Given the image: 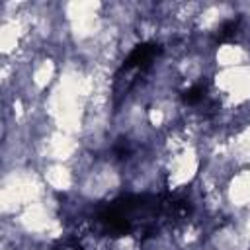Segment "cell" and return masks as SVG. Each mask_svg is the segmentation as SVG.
I'll list each match as a JSON object with an SVG mask.
<instances>
[{
  "label": "cell",
  "mask_w": 250,
  "mask_h": 250,
  "mask_svg": "<svg viewBox=\"0 0 250 250\" xmlns=\"http://www.w3.org/2000/svg\"><path fill=\"white\" fill-rule=\"evenodd\" d=\"M162 53V47L156 45V43H143V45H137L129 57L125 59L123 66H121V72L129 74V72H145L152 62L154 59Z\"/></svg>",
  "instance_id": "1"
},
{
  "label": "cell",
  "mask_w": 250,
  "mask_h": 250,
  "mask_svg": "<svg viewBox=\"0 0 250 250\" xmlns=\"http://www.w3.org/2000/svg\"><path fill=\"white\" fill-rule=\"evenodd\" d=\"M182 100L188 104V105H203L209 96H207V88L203 84H193L189 86L184 94H182Z\"/></svg>",
  "instance_id": "2"
},
{
  "label": "cell",
  "mask_w": 250,
  "mask_h": 250,
  "mask_svg": "<svg viewBox=\"0 0 250 250\" xmlns=\"http://www.w3.org/2000/svg\"><path fill=\"white\" fill-rule=\"evenodd\" d=\"M238 25H240V18H230V20L223 21V23H221V27H219V29H217V33H215V39H217L219 43L230 41V39L236 35Z\"/></svg>",
  "instance_id": "3"
},
{
  "label": "cell",
  "mask_w": 250,
  "mask_h": 250,
  "mask_svg": "<svg viewBox=\"0 0 250 250\" xmlns=\"http://www.w3.org/2000/svg\"><path fill=\"white\" fill-rule=\"evenodd\" d=\"M53 250H88L80 240H76V238H68V240H62V242H59Z\"/></svg>",
  "instance_id": "4"
}]
</instances>
